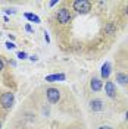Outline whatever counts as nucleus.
<instances>
[{
    "label": "nucleus",
    "instance_id": "12",
    "mask_svg": "<svg viewBox=\"0 0 128 129\" xmlns=\"http://www.w3.org/2000/svg\"><path fill=\"white\" fill-rule=\"evenodd\" d=\"M18 59H27V53H24V51H19V53H18Z\"/></svg>",
    "mask_w": 128,
    "mask_h": 129
},
{
    "label": "nucleus",
    "instance_id": "15",
    "mask_svg": "<svg viewBox=\"0 0 128 129\" xmlns=\"http://www.w3.org/2000/svg\"><path fill=\"white\" fill-rule=\"evenodd\" d=\"M44 40L47 41V43H50V37H49V34H47V32L44 34Z\"/></svg>",
    "mask_w": 128,
    "mask_h": 129
},
{
    "label": "nucleus",
    "instance_id": "9",
    "mask_svg": "<svg viewBox=\"0 0 128 129\" xmlns=\"http://www.w3.org/2000/svg\"><path fill=\"white\" fill-rule=\"evenodd\" d=\"M102 78H104V79H108L109 78V75H111V63L109 62H106V63L102 66Z\"/></svg>",
    "mask_w": 128,
    "mask_h": 129
},
{
    "label": "nucleus",
    "instance_id": "19",
    "mask_svg": "<svg viewBox=\"0 0 128 129\" xmlns=\"http://www.w3.org/2000/svg\"><path fill=\"white\" fill-rule=\"evenodd\" d=\"M127 15H128V8H127Z\"/></svg>",
    "mask_w": 128,
    "mask_h": 129
},
{
    "label": "nucleus",
    "instance_id": "17",
    "mask_svg": "<svg viewBox=\"0 0 128 129\" xmlns=\"http://www.w3.org/2000/svg\"><path fill=\"white\" fill-rule=\"evenodd\" d=\"M99 129H112V128H111V126H100Z\"/></svg>",
    "mask_w": 128,
    "mask_h": 129
},
{
    "label": "nucleus",
    "instance_id": "3",
    "mask_svg": "<svg viewBox=\"0 0 128 129\" xmlns=\"http://www.w3.org/2000/svg\"><path fill=\"white\" fill-rule=\"evenodd\" d=\"M46 94H47V100L50 103H57L59 101V98H60V92H59V89L57 88H49L46 91Z\"/></svg>",
    "mask_w": 128,
    "mask_h": 129
},
{
    "label": "nucleus",
    "instance_id": "1",
    "mask_svg": "<svg viewBox=\"0 0 128 129\" xmlns=\"http://www.w3.org/2000/svg\"><path fill=\"white\" fill-rule=\"evenodd\" d=\"M74 9L78 13H87L91 10V3L88 0H77V2H74Z\"/></svg>",
    "mask_w": 128,
    "mask_h": 129
},
{
    "label": "nucleus",
    "instance_id": "8",
    "mask_svg": "<svg viewBox=\"0 0 128 129\" xmlns=\"http://www.w3.org/2000/svg\"><path fill=\"white\" fill-rule=\"evenodd\" d=\"M90 107H91L93 112H100V110H103V103L100 100H93L90 103Z\"/></svg>",
    "mask_w": 128,
    "mask_h": 129
},
{
    "label": "nucleus",
    "instance_id": "20",
    "mask_svg": "<svg viewBox=\"0 0 128 129\" xmlns=\"http://www.w3.org/2000/svg\"><path fill=\"white\" fill-rule=\"evenodd\" d=\"M0 128H2V123H0Z\"/></svg>",
    "mask_w": 128,
    "mask_h": 129
},
{
    "label": "nucleus",
    "instance_id": "18",
    "mask_svg": "<svg viewBox=\"0 0 128 129\" xmlns=\"http://www.w3.org/2000/svg\"><path fill=\"white\" fill-rule=\"evenodd\" d=\"M125 117H127V122H128V112H127V114H125Z\"/></svg>",
    "mask_w": 128,
    "mask_h": 129
},
{
    "label": "nucleus",
    "instance_id": "11",
    "mask_svg": "<svg viewBox=\"0 0 128 129\" xmlns=\"http://www.w3.org/2000/svg\"><path fill=\"white\" fill-rule=\"evenodd\" d=\"M24 16L27 18V19H28V21H32V22H37V24L40 22V18H38L37 15H34V13H25Z\"/></svg>",
    "mask_w": 128,
    "mask_h": 129
},
{
    "label": "nucleus",
    "instance_id": "5",
    "mask_svg": "<svg viewBox=\"0 0 128 129\" xmlns=\"http://www.w3.org/2000/svg\"><path fill=\"white\" fill-rule=\"evenodd\" d=\"M104 91H106V94L108 97H111V98H115L116 97V88H115V84L113 82H106V85H104Z\"/></svg>",
    "mask_w": 128,
    "mask_h": 129
},
{
    "label": "nucleus",
    "instance_id": "6",
    "mask_svg": "<svg viewBox=\"0 0 128 129\" xmlns=\"http://www.w3.org/2000/svg\"><path fill=\"white\" fill-rule=\"evenodd\" d=\"M90 87H91L93 91H100L102 87H103V82H102L100 78H93V79H91V84H90Z\"/></svg>",
    "mask_w": 128,
    "mask_h": 129
},
{
    "label": "nucleus",
    "instance_id": "13",
    "mask_svg": "<svg viewBox=\"0 0 128 129\" xmlns=\"http://www.w3.org/2000/svg\"><path fill=\"white\" fill-rule=\"evenodd\" d=\"M6 47H8L9 50H12V48H15V44H13V43H10V41H8V43H6Z\"/></svg>",
    "mask_w": 128,
    "mask_h": 129
},
{
    "label": "nucleus",
    "instance_id": "10",
    "mask_svg": "<svg viewBox=\"0 0 128 129\" xmlns=\"http://www.w3.org/2000/svg\"><path fill=\"white\" fill-rule=\"evenodd\" d=\"M116 81L119 84H122V85H125V84H128V75L127 73H122V72H118L116 73Z\"/></svg>",
    "mask_w": 128,
    "mask_h": 129
},
{
    "label": "nucleus",
    "instance_id": "14",
    "mask_svg": "<svg viewBox=\"0 0 128 129\" xmlns=\"http://www.w3.org/2000/svg\"><path fill=\"white\" fill-rule=\"evenodd\" d=\"M25 29H27L28 32H32V28H31V25H28V24L25 25Z\"/></svg>",
    "mask_w": 128,
    "mask_h": 129
},
{
    "label": "nucleus",
    "instance_id": "16",
    "mask_svg": "<svg viewBox=\"0 0 128 129\" xmlns=\"http://www.w3.org/2000/svg\"><path fill=\"white\" fill-rule=\"evenodd\" d=\"M3 66H5V64H3V60L0 59V71H3Z\"/></svg>",
    "mask_w": 128,
    "mask_h": 129
},
{
    "label": "nucleus",
    "instance_id": "4",
    "mask_svg": "<svg viewBox=\"0 0 128 129\" xmlns=\"http://www.w3.org/2000/svg\"><path fill=\"white\" fill-rule=\"evenodd\" d=\"M57 19L60 24H68L71 21V15H69V10L68 9H60L57 12Z\"/></svg>",
    "mask_w": 128,
    "mask_h": 129
},
{
    "label": "nucleus",
    "instance_id": "7",
    "mask_svg": "<svg viewBox=\"0 0 128 129\" xmlns=\"http://www.w3.org/2000/svg\"><path fill=\"white\" fill-rule=\"evenodd\" d=\"M47 82H56V81H65V75L63 73H55V75H49L46 76Z\"/></svg>",
    "mask_w": 128,
    "mask_h": 129
},
{
    "label": "nucleus",
    "instance_id": "2",
    "mask_svg": "<svg viewBox=\"0 0 128 129\" xmlns=\"http://www.w3.org/2000/svg\"><path fill=\"white\" fill-rule=\"evenodd\" d=\"M13 101H15L13 92H5V94H2V97H0V104H2L3 109H6V110L13 106Z\"/></svg>",
    "mask_w": 128,
    "mask_h": 129
}]
</instances>
